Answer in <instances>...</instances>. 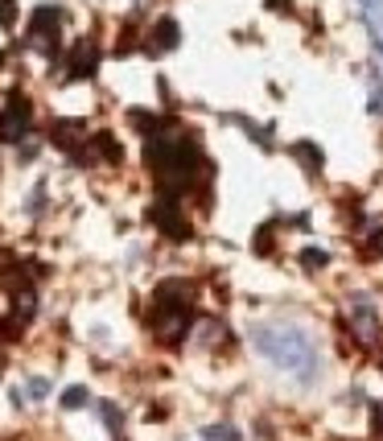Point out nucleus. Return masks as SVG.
Instances as JSON below:
<instances>
[{
  "mask_svg": "<svg viewBox=\"0 0 383 441\" xmlns=\"http://www.w3.org/2000/svg\"><path fill=\"white\" fill-rule=\"evenodd\" d=\"M288 153H293V157H301L310 173H322V148H313L310 141H297V145L288 148Z\"/></svg>",
  "mask_w": 383,
  "mask_h": 441,
  "instance_id": "423d86ee",
  "label": "nucleus"
},
{
  "mask_svg": "<svg viewBox=\"0 0 383 441\" xmlns=\"http://www.w3.org/2000/svg\"><path fill=\"white\" fill-rule=\"evenodd\" d=\"M363 256H383V227L371 231V240H367V247H363Z\"/></svg>",
  "mask_w": 383,
  "mask_h": 441,
  "instance_id": "9d476101",
  "label": "nucleus"
},
{
  "mask_svg": "<svg viewBox=\"0 0 383 441\" xmlns=\"http://www.w3.org/2000/svg\"><path fill=\"white\" fill-rule=\"evenodd\" d=\"M99 66V46L95 42H74V49L66 54V78H91Z\"/></svg>",
  "mask_w": 383,
  "mask_h": 441,
  "instance_id": "20e7f679",
  "label": "nucleus"
},
{
  "mask_svg": "<svg viewBox=\"0 0 383 441\" xmlns=\"http://www.w3.org/2000/svg\"><path fill=\"white\" fill-rule=\"evenodd\" d=\"M29 42L42 46L46 54L58 49V42H62V13H58L54 4H42V8L33 13V21H29Z\"/></svg>",
  "mask_w": 383,
  "mask_h": 441,
  "instance_id": "7ed1b4c3",
  "label": "nucleus"
},
{
  "mask_svg": "<svg viewBox=\"0 0 383 441\" xmlns=\"http://www.w3.org/2000/svg\"><path fill=\"white\" fill-rule=\"evenodd\" d=\"M206 437H211V441H240L231 429H206Z\"/></svg>",
  "mask_w": 383,
  "mask_h": 441,
  "instance_id": "9b49d317",
  "label": "nucleus"
},
{
  "mask_svg": "<svg viewBox=\"0 0 383 441\" xmlns=\"http://www.w3.org/2000/svg\"><path fill=\"white\" fill-rule=\"evenodd\" d=\"M194 326V285L165 281L148 305V334L165 346H182Z\"/></svg>",
  "mask_w": 383,
  "mask_h": 441,
  "instance_id": "f257e3e1",
  "label": "nucleus"
},
{
  "mask_svg": "<svg viewBox=\"0 0 383 441\" xmlns=\"http://www.w3.org/2000/svg\"><path fill=\"white\" fill-rule=\"evenodd\" d=\"M62 404H66V408H83V404H87V388H66Z\"/></svg>",
  "mask_w": 383,
  "mask_h": 441,
  "instance_id": "1a4fd4ad",
  "label": "nucleus"
},
{
  "mask_svg": "<svg viewBox=\"0 0 383 441\" xmlns=\"http://www.w3.org/2000/svg\"><path fill=\"white\" fill-rule=\"evenodd\" d=\"M141 46L148 49V54H165V49H173L177 46V21H173V17H161V21L144 33Z\"/></svg>",
  "mask_w": 383,
  "mask_h": 441,
  "instance_id": "39448f33",
  "label": "nucleus"
},
{
  "mask_svg": "<svg viewBox=\"0 0 383 441\" xmlns=\"http://www.w3.org/2000/svg\"><path fill=\"white\" fill-rule=\"evenodd\" d=\"M301 264H305V272H322L326 269V264H330V256H326V252H301Z\"/></svg>",
  "mask_w": 383,
  "mask_h": 441,
  "instance_id": "6e6552de",
  "label": "nucleus"
},
{
  "mask_svg": "<svg viewBox=\"0 0 383 441\" xmlns=\"http://www.w3.org/2000/svg\"><path fill=\"white\" fill-rule=\"evenodd\" d=\"M29 120H33V107L25 95H8V103L0 107V141L4 145H17L29 136Z\"/></svg>",
  "mask_w": 383,
  "mask_h": 441,
  "instance_id": "f03ea898",
  "label": "nucleus"
},
{
  "mask_svg": "<svg viewBox=\"0 0 383 441\" xmlns=\"http://www.w3.org/2000/svg\"><path fill=\"white\" fill-rule=\"evenodd\" d=\"M0 62H4V54H0Z\"/></svg>",
  "mask_w": 383,
  "mask_h": 441,
  "instance_id": "ddd939ff",
  "label": "nucleus"
},
{
  "mask_svg": "<svg viewBox=\"0 0 383 441\" xmlns=\"http://www.w3.org/2000/svg\"><path fill=\"white\" fill-rule=\"evenodd\" d=\"M379 371H383V355H379Z\"/></svg>",
  "mask_w": 383,
  "mask_h": 441,
  "instance_id": "f8f14e48",
  "label": "nucleus"
},
{
  "mask_svg": "<svg viewBox=\"0 0 383 441\" xmlns=\"http://www.w3.org/2000/svg\"><path fill=\"white\" fill-rule=\"evenodd\" d=\"M272 240H276V227H272V223H264L260 227V235H256V252H260V256H272Z\"/></svg>",
  "mask_w": 383,
  "mask_h": 441,
  "instance_id": "0eeeda50",
  "label": "nucleus"
}]
</instances>
